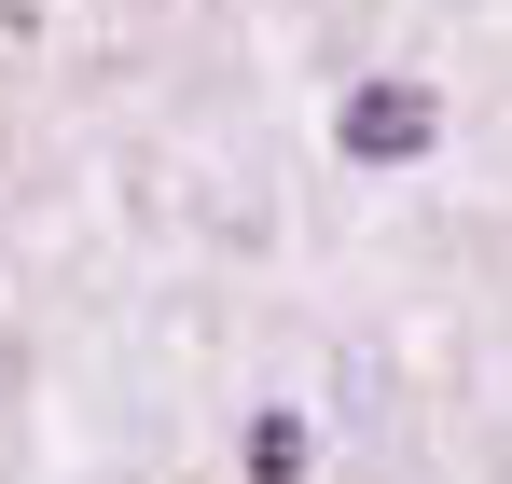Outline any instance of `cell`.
<instances>
[{
  "label": "cell",
  "instance_id": "6da1fadb",
  "mask_svg": "<svg viewBox=\"0 0 512 484\" xmlns=\"http://www.w3.org/2000/svg\"><path fill=\"white\" fill-rule=\"evenodd\" d=\"M443 139V97L429 83H360L346 97V166H416Z\"/></svg>",
  "mask_w": 512,
  "mask_h": 484
}]
</instances>
